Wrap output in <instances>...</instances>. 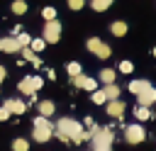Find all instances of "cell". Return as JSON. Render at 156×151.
<instances>
[{
  "mask_svg": "<svg viewBox=\"0 0 156 151\" xmlns=\"http://www.w3.org/2000/svg\"><path fill=\"white\" fill-rule=\"evenodd\" d=\"M56 132L66 134V136H68V141H76V144H80V141H83V134H85L83 124H80V122H76V119H71V117H61V119H58V124H56Z\"/></svg>",
  "mask_w": 156,
  "mask_h": 151,
  "instance_id": "cell-1",
  "label": "cell"
},
{
  "mask_svg": "<svg viewBox=\"0 0 156 151\" xmlns=\"http://www.w3.org/2000/svg\"><path fill=\"white\" fill-rule=\"evenodd\" d=\"M90 134H93V151H112V141H115V136H112V129H107V127H93L90 129Z\"/></svg>",
  "mask_w": 156,
  "mask_h": 151,
  "instance_id": "cell-2",
  "label": "cell"
},
{
  "mask_svg": "<svg viewBox=\"0 0 156 151\" xmlns=\"http://www.w3.org/2000/svg\"><path fill=\"white\" fill-rule=\"evenodd\" d=\"M54 124L49 122V117H34V132H32V136H34V141H39V144H44V141H49L51 136H54Z\"/></svg>",
  "mask_w": 156,
  "mask_h": 151,
  "instance_id": "cell-3",
  "label": "cell"
},
{
  "mask_svg": "<svg viewBox=\"0 0 156 151\" xmlns=\"http://www.w3.org/2000/svg\"><path fill=\"white\" fill-rule=\"evenodd\" d=\"M41 85H44V78H39V76H27V78L20 80L17 88H20L22 95H29V97H32V95H37V90H39Z\"/></svg>",
  "mask_w": 156,
  "mask_h": 151,
  "instance_id": "cell-4",
  "label": "cell"
},
{
  "mask_svg": "<svg viewBox=\"0 0 156 151\" xmlns=\"http://www.w3.org/2000/svg\"><path fill=\"white\" fill-rule=\"evenodd\" d=\"M85 46H88V51H90V54H95L98 58H110V54H112V51H110V46H107L102 39H98V37H90V39L85 41Z\"/></svg>",
  "mask_w": 156,
  "mask_h": 151,
  "instance_id": "cell-5",
  "label": "cell"
},
{
  "mask_svg": "<svg viewBox=\"0 0 156 151\" xmlns=\"http://www.w3.org/2000/svg\"><path fill=\"white\" fill-rule=\"evenodd\" d=\"M41 39H44L46 44H56V41L61 39V22H58V19L46 22V24H44V34H41Z\"/></svg>",
  "mask_w": 156,
  "mask_h": 151,
  "instance_id": "cell-6",
  "label": "cell"
},
{
  "mask_svg": "<svg viewBox=\"0 0 156 151\" xmlns=\"http://www.w3.org/2000/svg\"><path fill=\"white\" fill-rule=\"evenodd\" d=\"M124 139H127L129 144H141V141L146 139V132H144L141 124H127V127H124Z\"/></svg>",
  "mask_w": 156,
  "mask_h": 151,
  "instance_id": "cell-7",
  "label": "cell"
},
{
  "mask_svg": "<svg viewBox=\"0 0 156 151\" xmlns=\"http://www.w3.org/2000/svg\"><path fill=\"white\" fill-rule=\"evenodd\" d=\"M71 83L76 85V88H83V90H90V93H95L98 90V80L95 78H88V76H76V78H71Z\"/></svg>",
  "mask_w": 156,
  "mask_h": 151,
  "instance_id": "cell-8",
  "label": "cell"
},
{
  "mask_svg": "<svg viewBox=\"0 0 156 151\" xmlns=\"http://www.w3.org/2000/svg\"><path fill=\"white\" fill-rule=\"evenodd\" d=\"M2 107H7L10 114H24V110H27L24 100H20V97H7V100L2 102Z\"/></svg>",
  "mask_w": 156,
  "mask_h": 151,
  "instance_id": "cell-9",
  "label": "cell"
},
{
  "mask_svg": "<svg viewBox=\"0 0 156 151\" xmlns=\"http://www.w3.org/2000/svg\"><path fill=\"white\" fill-rule=\"evenodd\" d=\"M136 102H139V107H149V105H154V102H156V88L151 85L149 90H144L141 95H136Z\"/></svg>",
  "mask_w": 156,
  "mask_h": 151,
  "instance_id": "cell-10",
  "label": "cell"
},
{
  "mask_svg": "<svg viewBox=\"0 0 156 151\" xmlns=\"http://www.w3.org/2000/svg\"><path fill=\"white\" fill-rule=\"evenodd\" d=\"M107 114L115 117V119H122V114H124V102H122V100H110V102H107Z\"/></svg>",
  "mask_w": 156,
  "mask_h": 151,
  "instance_id": "cell-11",
  "label": "cell"
},
{
  "mask_svg": "<svg viewBox=\"0 0 156 151\" xmlns=\"http://www.w3.org/2000/svg\"><path fill=\"white\" fill-rule=\"evenodd\" d=\"M2 51H5V54H17V51H22L17 37H5V39H2Z\"/></svg>",
  "mask_w": 156,
  "mask_h": 151,
  "instance_id": "cell-12",
  "label": "cell"
},
{
  "mask_svg": "<svg viewBox=\"0 0 156 151\" xmlns=\"http://www.w3.org/2000/svg\"><path fill=\"white\" fill-rule=\"evenodd\" d=\"M149 88H151V83H149V80H144V78H136V80H132V83H129V90H132L134 95H141V93H144V90H149Z\"/></svg>",
  "mask_w": 156,
  "mask_h": 151,
  "instance_id": "cell-13",
  "label": "cell"
},
{
  "mask_svg": "<svg viewBox=\"0 0 156 151\" xmlns=\"http://www.w3.org/2000/svg\"><path fill=\"white\" fill-rule=\"evenodd\" d=\"M20 54H22V58H24V61H29V63H32L34 68H39V66H41V58H39V56H37V54H34V51H32L29 46H24V49H22Z\"/></svg>",
  "mask_w": 156,
  "mask_h": 151,
  "instance_id": "cell-14",
  "label": "cell"
},
{
  "mask_svg": "<svg viewBox=\"0 0 156 151\" xmlns=\"http://www.w3.org/2000/svg\"><path fill=\"white\" fill-rule=\"evenodd\" d=\"M110 32H112L115 37H124V34H127V22H122V19H115V22L110 24Z\"/></svg>",
  "mask_w": 156,
  "mask_h": 151,
  "instance_id": "cell-15",
  "label": "cell"
},
{
  "mask_svg": "<svg viewBox=\"0 0 156 151\" xmlns=\"http://www.w3.org/2000/svg\"><path fill=\"white\" fill-rule=\"evenodd\" d=\"M98 78H100V83H105V85H112V83H115V78H117V73H115L112 68H102Z\"/></svg>",
  "mask_w": 156,
  "mask_h": 151,
  "instance_id": "cell-16",
  "label": "cell"
},
{
  "mask_svg": "<svg viewBox=\"0 0 156 151\" xmlns=\"http://www.w3.org/2000/svg\"><path fill=\"white\" fill-rule=\"evenodd\" d=\"M54 110H56V107H54L51 100H41V102H39V114H41V117H51Z\"/></svg>",
  "mask_w": 156,
  "mask_h": 151,
  "instance_id": "cell-17",
  "label": "cell"
},
{
  "mask_svg": "<svg viewBox=\"0 0 156 151\" xmlns=\"http://www.w3.org/2000/svg\"><path fill=\"white\" fill-rule=\"evenodd\" d=\"M102 90H105V95H107V102L119 97V85H115V83H112V85H105Z\"/></svg>",
  "mask_w": 156,
  "mask_h": 151,
  "instance_id": "cell-18",
  "label": "cell"
},
{
  "mask_svg": "<svg viewBox=\"0 0 156 151\" xmlns=\"http://www.w3.org/2000/svg\"><path fill=\"white\" fill-rule=\"evenodd\" d=\"M110 5H112V0H90V7H93L95 12H105Z\"/></svg>",
  "mask_w": 156,
  "mask_h": 151,
  "instance_id": "cell-19",
  "label": "cell"
},
{
  "mask_svg": "<svg viewBox=\"0 0 156 151\" xmlns=\"http://www.w3.org/2000/svg\"><path fill=\"white\" fill-rule=\"evenodd\" d=\"M12 151H29V141L22 139V136H17V139L12 141Z\"/></svg>",
  "mask_w": 156,
  "mask_h": 151,
  "instance_id": "cell-20",
  "label": "cell"
},
{
  "mask_svg": "<svg viewBox=\"0 0 156 151\" xmlns=\"http://www.w3.org/2000/svg\"><path fill=\"white\" fill-rule=\"evenodd\" d=\"M10 10H12L15 15H24V12H27V2H24V0H15V2L10 5Z\"/></svg>",
  "mask_w": 156,
  "mask_h": 151,
  "instance_id": "cell-21",
  "label": "cell"
},
{
  "mask_svg": "<svg viewBox=\"0 0 156 151\" xmlns=\"http://www.w3.org/2000/svg\"><path fill=\"white\" fill-rule=\"evenodd\" d=\"M66 71H68V76H71V78H76V76H80V73H83L78 61H71V63H66Z\"/></svg>",
  "mask_w": 156,
  "mask_h": 151,
  "instance_id": "cell-22",
  "label": "cell"
},
{
  "mask_svg": "<svg viewBox=\"0 0 156 151\" xmlns=\"http://www.w3.org/2000/svg\"><path fill=\"white\" fill-rule=\"evenodd\" d=\"M29 49H32L34 54H39V51H44V49H46V41H44V39H32Z\"/></svg>",
  "mask_w": 156,
  "mask_h": 151,
  "instance_id": "cell-23",
  "label": "cell"
},
{
  "mask_svg": "<svg viewBox=\"0 0 156 151\" xmlns=\"http://www.w3.org/2000/svg\"><path fill=\"white\" fill-rule=\"evenodd\" d=\"M90 97H93V102H95V105H105V102H107V95H105V90H95Z\"/></svg>",
  "mask_w": 156,
  "mask_h": 151,
  "instance_id": "cell-24",
  "label": "cell"
},
{
  "mask_svg": "<svg viewBox=\"0 0 156 151\" xmlns=\"http://www.w3.org/2000/svg\"><path fill=\"white\" fill-rule=\"evenodd\" d=\"M134 117H136L139 122H144V119L151 117V112H149V107H136V110H134Z\"/></svg>",
  "mask_w": 156,
  "mask_h": 151,
  "instance_id": "cell-25",
  "label": "cell"
},
{
  "mask_svg": "<svg viewBox=\"0 0 156 151\" xmlns=\"http://www.w3.org/2000/svg\"><path fill=\"white\" fill-rule=\"evenodd\" d=\"M41 17H44L46 22H51V19H56V10H54V7H44V10H41Z\"/></svg>",
  "mask_w": 156,
  "mask_h": 151,
  "instance_id": "cell-26",
  "label": "cell"
},
{
  "mask_svg": "<svg viewBox=\"0 0 156 151\" xmlns=\"http://www.w3.org/2000/svg\"><path fill=\"white\" fill-rule=\"evenodd\" d=\"M17 41H20V46H22V49H24V46H29V44H32V37H29V34H24V32H22V34H17Z\"/></svg>",
  "mask_w": 156,
  "mask_h": 151,
  "instance_id": "cell-27",
  "label": "cell"
},
{
  "mask_svg": "<svg viewBox=\"0 0 156 151\" xmlns=\"http://www.w3.org/2000/svg\"><path fill=\"white\" fill-rule=\"evenodd\" d=\"M132 68H134L132 61H122V63H119V71H122V73H132Z\"/></svg>",
  "mask_w": 156,
  "mask_h": 151,
  "instance_id": "cell-28",
  "label": "cell"
},
{
  "mask_svg": "<svg viewBox=\"0 0 156 151\" xmlns=\"http://www.w3.org/2000/svg\"><path fill=\"white\" fill-rule=\"evenodd\" d=\"M83 5H85V0H68V7L71 10H80Z\"/></svg>",
  "mask_w": 156,
  "mask_h": 151,
  "instance_id": "cell-29",
  "label": "cell"
},
{
  "mask_svg": "<svg viewBox=\"0 0 156 151\" xmlns=\"http://www.w3.org/2000/svg\"><path fill=\"white\" fill-rule=\"evenodd\" d=\"M10 119V110L7 107H0V122H7Z\"/></svg>",
  "mask_w": 156,
  "mask_h": 151,
  "instance_id": "cell-30",
  "label": "cell"
},
{
  "mask_svg": "<svg viewBox=\"0 0 156 151\" xmlns=\"http://www.w3.org/2000/svg\"><path fill=\"white\" fill-rule=\"evenodd\" d=\"M83 124H85L88 129H93V127H95V124H93V117H85V122H83Z\"/></svg>",
  "mask_w": 156,
  "mask_h": 151,
  "instance_id": "cell-31",
  "label": "cell"
},
{
  "mask_svg": "<svg viewBox=\"0 0 156 151\" xmlns=\"http://www.w3.org/2000/svg\"><path fill=\"white\" fill-rule=\"evenodd\" d=\"M5 76H7V68H5V66H0V83L5 80Z\"/></svg>",
  "mask_w": 156,
  "mask_h": 151,
  "instance_id": "cell-32",
  "label": "cell"
},
{
  "mask_svg": "<svg viewBox=\"0 0 156 151\" xmlns=\"http://www.w3.org/2000/svg\"><path fill=\"white\" fill-rule=\"evenodd\" d=\"M46 78H49V80H54V78H56V73H54V68H49V71H46Z\"/></svg>",
  "mask_w": 156,
  "mask_h": 151,
  "instance_id": "cell-33",
  "label": "cell"
},
{
  "mask_svg": "<svg viewBox=\"0 0 156 151\" xmlns=\"http://www.w3.org/2000/svg\"><path fill=\"white\" fill-rule=\"evenodd\" d=\"M0 51H2V39H0Z\"/></svg>",
  "mask_w": 156,
  "mask_h": 151,
  "instance_id": "cell-34",
  "label": "cell"
},
{
  "mask_svg": "<svg viewBox=\"0 0 156 151\" xmlns=\"http://www.w3.org/2000/svg\"><path fill=\"white\" fill-rule=\"evenodd\" d=\"M154 56H156V49H154Z\"/></svg>",
  "mask_w": 156,
  "mask_h": 151,
  "instance_id": "cell-35",
  "label": "cell"
}]
</instances>
